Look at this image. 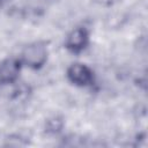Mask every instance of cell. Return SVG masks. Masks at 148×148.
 Returning a JSON list of instances; mask_svg holds the SVG:
<instances>
[{"label":"cell","mask_w":148,"mask_h":148,"mask_svg":"<svg viewBox=\"0 0 148 148\" xmlns=\"http://www.w3.org/2000/svg\"><path fill=\"white\" fill-rule=\"evenodd\" d=\"M47 47L39 42H35L27 45L22 50L20 60L22 65L28 66L32 69H38L45 65L47 60Z\"/></svg>","instance_id":"1"},{"label":"cell","mask_w":148,"mask_h":148,"mask_svg":"<svg viewBox=\"0 0 148 148\" xmlns=\"http://www.w3.org/2000/svg\"><path fill=\"white\" fill-rule=\"evenodd\" d=\"M68 81L77 87H88L94 82V72L84 64L74 62L66 72Z\"/></svg>","instance_id":"2"},{"label":"cell","mask_w":148,"mask_h":148,"mask_svg":"<svg viewBox=\"0 0 148 148\" xmlns=\"http://www.w3.org/2000/svg\"><path fill=\"white\" fill-rule=\"evenodd\" d=\"M89 43V32L86 28L79 27L73 29L65 39V47L72 53L82 52Z\"/></svg>","instance_id":"3"},{"label":"cell","mask_w":148,"mask_h":148,"mask_svg":"<svg viewBox=\"0 0 148 148\" xmlns=\"http://www.w3.org/2000/svg\"><path fill=\"white\" fill-rule=\"evenodd\" d=\"M22 62L20 58H7L0 62V84H12L20 76Z\"/></svg>","instance_id":"4"},{"label":"cell","mask_w":148,"mask_h":148,"mask_svg":"<svg viewBox=\"0 0 148 148\" xmlns=\"http://www.w3.org/2000/svg\"><path fill=\"white\" fill-rule=\"evenodd\" d=\"M2 2H3V0H0V6L2 5Z\"/></svg>","instance_id":"5"}]
</instances>
